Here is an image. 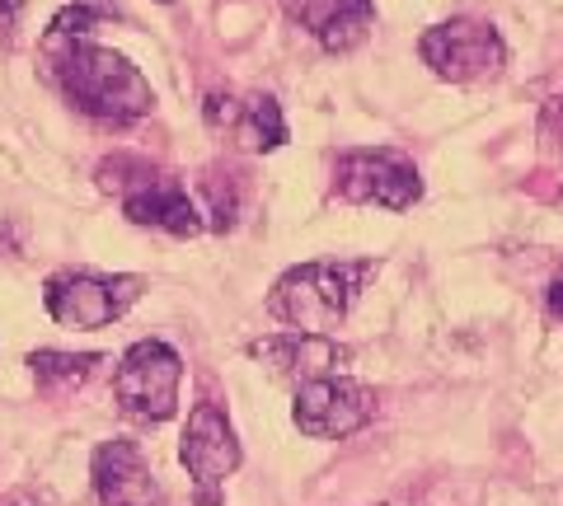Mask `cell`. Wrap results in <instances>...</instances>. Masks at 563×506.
Returning a JSON list of instances; mask_svg holds the SVG:
<instances>
[{
    "mask_svg": "<svg viewBox=\"0 0 563 506\" xmlns=\"http://www.w3.org/2000/svg\"><path fill=\"white\" fill-rule=\"evenodd\" d=\"M47 57H52V76H57L62 94L80 113L113 122V127L151 113V103H155L151 85L122 52L95 47L90 38H70V43H47Z\"/></svg>",
    "mask_w": 563,
    "mask_h": 506,
    "instance_id": "6da1fadb",
    "label": "cell"
},
{
    "mask_svg": "<svg viewBox=\"0 0 563 506\" xmlns=\"http://www.w3.org/2000/svg\"><path fill=\"white\" fill-rule=\"evenodd\" d=\"M380 272L376 258H324V263H301L277 277L268 291V314L296 334H329L347 319L352 301Z\"/></svg>",
    "mask_w": 563,
    "mask_h": 506,
    "instance_id": "7a4b0ae2",
    "label": "cell"
},
{
    "mask_svg": "<svg viewBox=\"0 0 563 506\" xmlns=\"http://www.w3.org/2000/svg\"><path fill=\"white\" fill-rule=\"evenodd\" d=\"M99 179H103V188H118L122 212H128L132 225H155V230H165L174 239L202 235L207 221L174 173H155L141 160H109L99 169Z\"/></svg>",
    "mask_w": 563,
    "mask_h": 506,
    "instance_id": "3957f363",
    "label": "cell"
},
{
    "mask_svg": "<svg viewBox=\"0 0 563 506\" xmlns=\"http://www.w3.org/2000/svg\"><path fill=\"white\" fill-rule=\"evenodd\" d=\"M179 385H184V361L161 338L128 347V357L113 371L118 408L136 417V423H169L174 408H179Z\"/></svg>",
    "mask_w": 563,
    "mask_h": 506,
    "instance_id": "277c9868",
    "label": "cell"
},
{
    "mask_svg": "<svg viewBox=\"0 0 563 506\" xmlns=\"http://www.w3.org/2000/svg\"><path fill=\"white\" fill-rule=\"evenodd\" d=\"M422 61L432 66L442 80L451 85H470V80H488L507 66V43L498 38V29L484 20H446L428 29L418 38Z\"/></svg>",
    "mask_w": 563,
    "mask_h": 506,
    "instance_id": "5b68a950",
    "label": "cell"
},
{
    "mask_svg": "<svg viewBox=\"0 0 563 506\" xmlns=\"http://www.w3.org/2000/svg\"><path fill=\"white\" fill-rule=\"evenodd\" d=\"M141 295V277H95V272H57L43 291V305L66 328H109Z\"/></svg>",
    "mask_w": 563,
    "mask_h": 506,
    "instance_id": "8992f818",
    "label": "cell"
},
{
    "mask_svg": "<svg viewBox=\"0 0 563 506\" xmlns=\"http://www.w3.org/2000/svg\"><path fill=\"white\" fill-rule=\"evenodd\" d=\"M291 417L314 441H343L376 417V390L347 375H320L310 385H296Z\"/></svg>",
    "mask_w": 563,
    "mask_h": 506,
    "instance_id": "52a82bcc",
    "label": "cell"
},
{
    "mask_svg": "<svg viewBox=\"0 0 563 506\" xmlns=\"http://www.w3.org/2000/svg\"><path fill=\"white\" fill-rule=\"evenodd\" d=\"M333 188L343 202H376L390 212H409L422 198L418 169L395 150H347L339 169H333Z\"/></svg>",
    "mask_w": 563,
    "mask_h": 506,
    "instance_id": "ba28073f",
    "label": "cell"
},
{
    "mask_svg": "<svg viewBox=\"0 0 563 506\" xmlns=\"http://www.w3.org/2000/svg\"><path fill=\"white\" fill-rule=\"evenodd\" d=\"M179 460L188 469L192 487H198V506H217V487L240 469V441L235 427L217 404H198L188 413Z\"/></svg>",
    "mask_w": 563,
    "mask_h": 506,
    "instance_id": "9c48e42d",
    "label": "cell"
},
{
    "mask_svg": "<svg viewBox=\"0 0 563 506\" xmlns=\"http://www.w3.org/2000/svg\"><path fill=\"white\" fill-rule=\"evenodd\" d=\"M250 357L263 361L273 375L282 380H296V385H310L320 375H339V366H347V347H339L329 334H273V338H258L250 342Z\"/></svg>",
    "mask_w": 563,
    "mask_h": 506,
    "instance_id": "30bf717a",
    "label": "cell"
},
{
    "mask_svg": "<svg viewBox=\"0 0 563 506\" xmlns=\"http://www.w3.org/2000/svg\"><path fill=\"white\" fill-rule=\"evenodd\" d=\"M202 113H207V127L211 132H225L240 150L268 155V150H277L282 142H287V117H282L273 94H254V99L211 94L202 103Z\"/></svg>",
    "mask_w": 563,
    "mask_h": 506,
    "instance_id": "8fae6325",
    "label": "cell"
},
{
    "mask_svg": "<svg viewBox=\"0 0 563 506\" xmlns=\"http://www.w3.org/2000/svg\"><path fill=\"white\" fill-rule=\"evenodd\" d=\"M90 479H95V493L103 506H155L161 502V487H155L136 441H103L95 450Z\"/></svg>",
    "mask_w": 563,
    "mask_h": 506,
    "instance_id": "7c38bea8",
    "label": "cell"
},
{
    "mask_svg": "<svg viewBox=\"0 0 563 506\" xmlns=\"http://www.w3.org/2000/svg\"><path fill=\"white\" fill-rule=\"evenodd\" d=\"M282 10L301 29H310L324 52H352L357 43H366V33L376 24L372 0H282Z\"/></svg>",
    "mask_w": 563,
    "mask_h": 506,
    "instance_id": "4fadbf2b",
    "label": "cell"
},
{
    "mask_svg": "<svg viewBox=\"0 0 563 506\" xmlns=\"http://www.w3.org/2000/svg\"><path fill=\"white\" fill-rule=\"evenodd\" d=\"M95 366H99L95 352H80V357H76V352H57V347H43V352L29 357L33 380H38V390H47V394L80 390L85 380L95 375Z\"/></svg>",
    "mask_w": 563,
    "mask_h": 506,
    "instance_id": "5bb4252c",
    "label": "cell"
},
{
    "mask_svg": "<svg viewBox=\"0 0 563 506\" xmlns=\"http://www.w3.org/2000/svg\"><path fill=\"white\" fill-rule=\"evenodd\" d=\"M202 193L211 198V202H207L211 225H217V230H231V225L240 221V183L231 179V173L211 169L207 179H202Z\"/></svg>",
    "mask_w": 563,
    "mask_h": 506,
    "instance_id": "9a60e30c",
    "label": "cell"
},
{
    "mask_svg": "<svg viewBox=\"0 0 563 506\" xmlns=\"http://www.w3.org/2000/svg\"><path fill=\"white\" fill-rule=\"evenodd\" d=\"M95 20L99 14L90 10V5H66L57 20L47 24V43H70V38H85V33L95 29Z\"/></svg>",
    "mask_w": 563,
    "mask_h": 506,
    "instance_id": "2e32d148",
    "label": "cell"
},
{
    "mask_svg": "<svg viewBox=\"0 0 563 506\" xmlns=\"http://www.w3.org/2000/svg\"><path fill=\"white\" fill-rule=\"evenodd\" d=\"M20 14H24V0H0V43H14L20 38Z\"/></svg>",
    "mask_w": 563,
    "mask_h": 506,
    "instance_id": "e0dca14e",
    "label": "cell"
},
{
    "mask_svg": "<svg viewBox=\"0 0 563 506\" xmlns=\"http://www.w3.org/2000/svg\"><path fill=\"white\" fill-rule=\"evenodd\" d=\"M540 136L550 142L554 150H563V99H554L550 109H544V117H540Z\"/></svg>",
    "mask_w": 563,
    "mask_h": 506,
    "instance_id": "ac0fdd59",
    "label": "cell"
},
{
    "mask_svg": "<svg viewBox=\"0 0 563 506\" xmlns=\"http://www.w3.org/2000/svg\"><path fill=\"white\" fill-rule=\"evenodd\" d=\"M544 301H550V314H554V319H563V282H559V277L550 282V291H544Z\"/></svg>",
    "mask_w": 563,
    "mask_h": 506,
    "instance_id": "d6986e66",
    "label": "cell"
},
{
    "mask_svg": "<svg viewBox=\"0 0 563 506\" xmlns=\"http://www.w3.org/2000/svg\"><path fill=\"white\" fill-rule=\"evenodd\" d=\"M0 506H43L38 493H10V497H0Z\"/></svg>",
    "mask_w": 563,
    "mask_h": 506,
    "instance_id": "ffe728a7",
    "label": "cell"
},
{
    "mask_svg": "<svg viewBox=\"0 0 563 506\" xmlns=\"http://www.w3.org/2000/svg\"><path fill=\"white\" fill-rule=\"evenodd\" d=\"M14 254V235H10V225H0V258H10Z\"/></svg>",
    "mask_w": 563,
    "mask_h": 506,
    "instance_id": "44dd1931",
    "label": "cell"
},
{
    "mask_svg": "<svg viewBox=\"0 0 563 506\" xmlns=\"http://www.w3.org/2000/svg\"><path fill=\"white\" fill-rule=\"evenodd\" d=\"M161 5H174V0H161Z\"/></svg>",
    "mask_w": 563,
    "mask_h": 506,
    "instance_id": "7402d4cb",
    "label": "cell"
},
{
    "mask_svg": "<svg viewBox=\"0 0 563 506\" xmlns=\"http://www.w3.org/2000/svg\"><path fill=\"white\" fill-rule=\"evenodd\" d=\"M559 282H563V268H559Z\"/></svg>",
    "mask_w": 563,
    "mask_h": 506,
    "instance_id": "603a6c76",
    "label": "cell"
},
{
    "mask_svg": "<svg viewBox=\"0 0 563 506\" xmlns=\"http://www.w3.org/2000/svg\"><path fill=\"white\" fill-rule=\"evenodd\" d=\"M559 206H563V198H559Z\"/></svg>",
    "mask_w": 563,
    "mask_h": 506,
    "instance_id": "cb8c5ba5",
    "label": "cell"
}]
</instances>
